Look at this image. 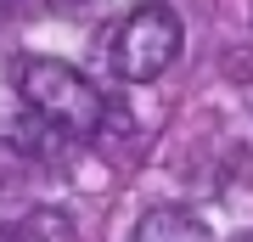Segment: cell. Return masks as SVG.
Returning <instances> with one entry per match:
<instances>
[{
	"instance_id": "cell-1",
	"label": "cell",
	"mask_w": 253,
	"mask_h": 242,
	"mask_svg": "<svg viewBox=\"0 0 253 242\" xmlns=\"http://www.w3.org/2000/svg\"><path fill=\"white\" fill-rule=\"evenodd\" d=\"M11 79H17L23 107L40 124H51L62 135H96L101 130V90L73 62H62V56H17Z\"/></svg>"
},
{
	"instance_id": "cell-2",
	"label": "cell",
	"mask_w": 253,
	"mask_h": 242,
	"mask_svg": "<svg viewBox=\"0 0 253 242\" xmlns=\"http://www.w3.org/2000/svg\"><path fill=\"white\" fill-rule=\"evenodd\" d=\"M180 11L163 6V0H146V6H135L124 23L113 28V68L118 79L129 85H146L158 79V73L174 68V56H180Z\"/></svg>"
},
{
	"instance_id": "cell-3",
	"label": "cell",
	"mask_w": 253,
	"mask_h": 242,
	"mask_svg": "<svg viewBox=\"0 0 253 242\" xmlns=\"http://www.w3.org/2000/svg\"><path fill=\"white\" fill-rule=\"evenodd\" d=\"M129 242H214V231L191 214V208H146V214L135 220V237Z\"/></svg>"
},
{
	"instance_id": "cell-4",
	"label": "cell",
	"mask_w": 253,
	"mask_h": 242,
	"mask_svg": "<svg viewBox=\"0 0 253 242\" xmlns=\"http://www.w3.org/2000/svg\"><path fill=\"white\" fill-rule=\"evenodd\" d=\"M17 231H23V242H84L68 208H34Z\"/></svg>"
},
{
	"instance_id": "cell-5",
	"label": "cell",
	"mask_w": 253,
	"mask_h": 242,
	"mask_svg": "<svg viewBox=\"0 0 253 242\" xmlns=\"http://www.w3.org/2000/svg\"><path fill=\"white\" fill-rule=\"evenodd\" d=\"M0 242H23V231L17 225H0Z\"/></svg>"
},
{
	"instance_id": "cell-6",
	"label": "cell",
	"mask_w": 253,
	"mask_h": 242,
	"mask_svg": "<svg viewBox=\"0 0 253 242\" xmlns=\"http://www.w3.org/2000/svg\"><path fill=\"white\" fill-rule=\"evenodd\" d=\"M11 11H17V0H0V23H6V17H11Z\"/></svg>"
},
{
	"instance_id": "cell-7",
	"label": "cell",
	"mask_w": 253,
	"mask_h": 242,
	"mask_svg": "<svg viewBox=\"0 0 253 242\" xmlns=\"http://www.w3.org/2000/svg\"><path fill=\"white\" fill-rule=\"evenodd\" d=\"M242 242H253V231H248V237H242Z\"/></svg>"
}]
</instances>
